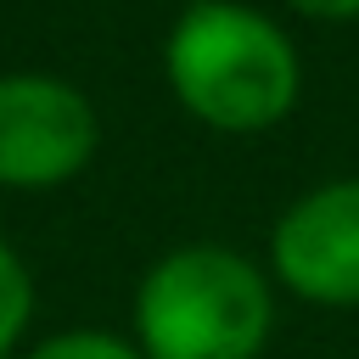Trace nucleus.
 <instances>
[{
    "label": "nucleus",
    "mask_w": 359,
    "mask_h": 359,
    "mask_svg": "<svg viewBox=\"0 0 359 359\" xmlns=\"http://www.w3.org/2000/svg\"><path fill=\"white\" fill-rule=\"evenodd\" d=\"M163 67L174 101L219 135L275 129L303 90L286 28L236 0H196L168 28Z\"/></svg>",
    "instance_id": "obj_1"
},
{
    "label": "nucleus",
    "mask_w": 359,
    "mask_h": 359,
    "mask_svg": "<svg viewBox=\"0 0 359 359\" xmlns=\"http://www.w3.org/2000/svg\"><path fill=\"white\" fill-rule=\"evenodd\" d=\"M269 325V275L219 241L163 252L135 292V348L146 359H258Z\"/></svg>",
    "instance_id": "obj_2"
},
{
    "label": "nucleus",
    "mask_w": 359,
    "mask_h": 359,
    "mask_svg": "<svg viewBox=\"0 0 359 359\" xmlns=\"http://www.w3.org/2000/svg\"><path fill=\"white\" fill-rule=\"evenodd\" d=\"M95 107L50 73L0 79V185L50 191L95 157Z\"/></svg>",
    "instance_id": "obj_3"
},
{
    "label": "nucleus",
    "mask_w": 359,
    "mask_h": 359,
    "mask_svg": "<svg viewBox=\"0 0 359 359\" xmlns=\"http://www.w3.org/2000/svg\"><path fill=\"white\" fill-rule=\"evenodd\" d=\"M275 280L320 309H359V180L303 191L269 236Z\"/></svg>",
    "instance_id": "obj_4"
},
{
    "label": "nucleus",
    "mask_w": 359,
    "mask_h": 359,
    "mask_svg": "<svg viewBox=\"0 0 359 359\" xmlns=\"http://www.w3.org/2000/svg\"><path fill=\"white\" fill-rule=\"evenodd\" d=\"M28 320H34V275H28V264L0 241V359L17 353Z\"/></svg>",
    "instance_id": "obj_5"
},
{
    "label": "nucleus",
    "mask_w": 359,
    "mask_h": 359,
    "mask_svg": "<svg viewBox=\"0 0 359 359\" xmlns=\"http://www.w3.org/2000/svg\"><path fill=\"white\" fill-rule=\"evenodd\" d=\"M22 359H146L129 337L118 331H101V325H73V331H56L45 342H34Z\"/></svg>",
    "instance_id": "obj_6"
},
{
    "label": "nucleus",
    "mask_w": 359,
    "mask_h": 359,
    "mask_svg": "<svg viewBox=\"0 0 359 359\" xmlns=\"http://www.w3.org/2000/svg\"><path fill=\"white\" fill-rule=\"evenodd\" d=\"M292 11H303V17H314V22H348V17H359V0H286Z\"/></svg>",
    "instance_id": "obj_7"
},
{
    "label": "nucleus",
    "mask_w": 359,
    "mask_h": 359,
    "mask_svg": "<svg viewBox=\"0 0 359 359\" xmlns=\"http://www.w3.org/2000/svg\"><path fill=\"white\" fill-rule=\"evenodd\" d=\"M11 359H17V353H11Z\"/></svg>",
    "instance_id": "obj_8"
}]
</instances>
